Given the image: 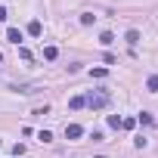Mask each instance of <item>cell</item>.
I'll return each instance as SVG.
<instances>
[{
  "label": "cell",
  "instance_id": "5b68a950",
  "mask_svg": "<svg viewBox=\"0 0 158 158\" xmlns=\"http://www.w3.org/2000/svg\"><path fill=\"white\" fill-rule=\"evenodd\" d=\"M68 106H71V109H84V106H87V99H84V96H71V99H68Z\"/></svg>",
  "mask_w": 158,
  "mask_h": 158
},
{
  "label": "cell",
  "instance_id": "3957f363",
  "mask_svg": "<svg viewBox=\"0 0 158 158\" xmlns=\"http://www.w3.org/2000/svg\"><path fill=\"white\" fill-rule=\"evenodd\" d=\"M124 40H127L130 47H136V44H139V31H136V28H130V31L124 34Z\"/></svg>",
  "mask_w": 158,
  "mask_h": 158
},
{
  "label": "cell",
  "instance_id": "ba28073f",
  "mask_svg": "<svg viewBox=\"0 0 158 158\" xmlns=\"http://www.w3.org/2000/svg\"><path fill=\"white\" fill-rule=\"evenodd\" d=\"M146 90H152V93H158V74H152L149 81H146Z\"/></svg>",
  "mask_w": 158,
  "mask_h": 158
},
{
  "label": "cell",
  "instance_id": "5bb4252c",
  "mask_svg": "<svg viewBox=\"0 0 158 158\" xmlns=\"http://www.w3.org/2000/svg\"><path fill=\"white\" fill-rule=\"evenodd\" d=\"M6 19V6H0V22H3Z\"/></svg>",
  "mask_w": 158,
  "mask_h": 158
},
{
  "label": "cell",
  "instance_id": "9c48e42d",
  "mask_svg": "<svg viewBox=\"0 0 158 158\" xmlns=\"http://www.w3.org/2000/svg\"><path fill=\"white\" fill-rule=\"evenodd\" d=\"M56 56H59V50H56V47H47V50H44V59H50V62H53Z\"/></svg>",
  "mask_w": 158,
  "mask_h": 158
},
{
  "label": "cell",
  "instance_id": "52a82bcc",
  "mask_svg": "<svg viewBox=\"0 0 158 158\" xmlns=\"http://www.w3.org/2000/svg\"><path fill=\"white\" fill-rule=\"evenodd\" d=\"M99 44H102V47L115 44V34H112V31H102V34H99Z\"/></svg>",
  "mask_w": 158,
  "mask_h": 158
},
{
  "label": "cell",
  "instance_id": "7a4b0ae2",
  "mask_svg": "<svg viewBox=\"0 0 158 158\" xmlns=\"http://www.w3.org/2000/svg\"><path fill=\"white\" fill-rule=\"evenodd\" d=\"M81 133H84V127H81V124H68V127H65V139H77Z\"/></svg>",
  "mask_w": 158,
  "mask_h": 158
},
{
  "label": "cell",
  "instance_id": "8fae6325",
  "mask_svg": "<svg viewBox=\"0 0 158 158\" xmlns=\"http://www.w3.org/2000/svg\"><path fill=\"white\" fill-rule=\"evenodd\" d=\"M37 139H40V143H50V139H53V133H50V130H40V133H37Z\"/></svg>",
  "mask_w": 158,
  "mask_h": 158
},
{
  "label": "cell",
  "instance_id": "8992f818",
  "mask_svg": "<svg viewBox=\"0 0 158 158\" xmlns=\"http://www.w3.org/2000/svg\"><path fill=\"white\" fill-rule=\"evenodd\" d=\"M28 34H31V37H40V34H44L40 22H31V25H28Z\"/></svg>",
  "mask_w": 158,
  "mask_h": 158
},
{
  "label": "cell",
  "instance_id": "7c38bea8",
  "mask_svg": "<svg viewBox=\"0 0 158 158\" xmlns=\"http://www.w3.org/2000/svg\"><path fill=\"white\" fill-rule=\"evenodd\" d=\"M90 74H93V77H106V74H109V68H93Z\"/></svg>",
  "mask_w": 158,
  "mask_h": 158
},
{
  "label": "cell",
  "instance_id": "4fadbf2b",
  "mask_svg": "<svg viewBox=\"0 0 158 158\" xmlns=\"http://www.w3.org/2000/svg\"><path fill=\"white\" fill-rule=\"evenodd\" d=\"M109 127H121V118L118 115H109Z\"/></svg>",
  "mask_w": 158,
  "mask_h": 158
},
{
  "label": "cell",
  "instance_id": "30bf717a",
  "mask_svg": "<svg viewBox=\"0 0 158 158\" xmlns=\"http://www.w3.org/2000/svg\"><path fill=\"white\" fill-rule=\"evenodd\" d=\"M93 19H96L93 13H84V16H81V25H93Z\"/></svg>",
  "mask_w": 158,
  "mask_h": 158
},
{
  "label": "cell",
  "instance_id": "277c9868",
  "mask_svg": "<svg viewBox=\"0 0 158 158\" xmlns=\"http://www.w3.org/2000/svg\"><path fill=\"white\" fill-rule=\"evenodd\" d=\"M6 40H10V44H19V40H22V31H19V28H10V31H6Z\"/></svg>",
  "mask_w": 158,
  "mask_h": 158
},
{
  "label": "cell",
  "instance_id": "6da1fadb",
  "mask_svg": "<svg viewBox=\"0 0 158 158\" xmlns=\"http://www.w3.org/2000/svg\"><path fill=\"white\" fill-rule=\"evenodd\" d=\"M84 99H87V106H90V109H106V106H109V99H112V96H109V93H106V90H96V93H87V96H84Z\"/></svg>",
  "mask_w": 158,
  "mask_h": 158
}]
</instances>
